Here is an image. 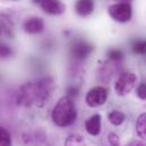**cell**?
<instances>
[{
  "mask_svg": "<svg viewBox=\"0 0 146 146\" xmlns=\"http://www.w3.org/2000/svg\"><path fill=\"white\" fill-rule=\"evenodd\" d=\"M54 83L50 77H43L21 86L17 93V103L22 107H43L50 99Z\"/></svg>",
  "mask_w": 146,
  "mask_h": 146,
  "instance_id": "obj_1",
  "label": "cell"
},
{
  "mask_svg": "<svg viewBox=\"0 0 146 146\" xmlns=\"http://www.w3.org/2000/svg\"><path fill=\"white\" fill-rule=\"evenodd\" d=\"M51 118L52 121L58 126V127H68L72 126L76 121L77 118V111L74 103L73 99L69 95L62 96L59 99L57 104L51 112Z\"/></svg>",
  "mask_w": 146,
  "mask_h": 146,
  "instance_id": "obj_2",
  "label": "cell"
},
{
  "mask_svg": "<svg viewBox=\"0 0 146 146\" xmlns=\"http://www.w3.org/2000/svg\"><path fill=\"white\" fill-rule=\"evenodd\" d=\"M136 82H137V77L135 74L129 73V72L122 73L118 77V79L114 84V90H115L117 94L120 96L128 95L135 87Z\"/></svg>",
  "mask_w": 146,
  "mask_h": 146,
  "instance_id": "obj_3",
  "label": "cell"
},
{
  "mask_svg": "<svg viewBox=\"0 0 146 146\" xmlns=\"http://www.w3.org/2000/svg\"><path fill=\"white\" fill-rule=\"evenodd\" d=\"M108 11L110 16L115 22H119V23L129 22L133 16V9L130 3H122V2L113 3L109 7Z\"/></svg>",
  "mask_w": 146,
  "mask_h": 146,
  "instance_id": "obj_4",
  "label": "cell"
},
{
  "mask_svg": "<svg viewBox=\"0 0 146 146\" xmlns=\"http://www.w3.org/2000/svg\"><path fill=\"white\" fill-rule=\"evenodd\" d=\"M107 100H108V91L103 86H95L91 88L85 96V102L91 108L103 106L107 102Z\"/></svg>",
  "mask_w": 146,
  "mask_h": 146,
  "instance_id": "obj_5",
  "label": "cell"
},
{
  "mask_svg": "<svg viewBox=\"0 0 146 146\" xmlns=\"http://www.w3.org/2000/svg\"><path fill=\"white\" fill-rule=\"evenodd\" d=\"M93 49L94 46L85 41H76L70 48V54L77 60H83L93 52Z\"/></svg>",
  "mask_w": 146,
  "mask_h": 146,
  "instance_id": "obj_6",
  "label": "cell"
},
{
  "mask_svg": "<svg viewBox=\"0 0 146 146\" xmlns=\"http://www.w3.org/2000/svg\"><path fill=\"white\" fill-rule=\"evenodd\" d=\"M41 8L49 15H61L66 10V6L60 0H42Z\"/></svg>",
  "mask_w": 146,
  "mask_h": 146,
  "instance_id": "obj_7",
  "label": "cell"
},
{
  "mask_svg": "<svg viewBox=\"0 0 146 146\" xmlns=\"http://www.w3.org/2000/svg\"><path fill=\"white\" fill-rule=\"evenodd\" d=\"M23 29L29 34H37L43 31L44 22L40 17L32 16V17H29L25 19V22L23 23Z\"/></svg>",
  "mask_w": 146,
  "mask_h": 146,
  "instance_id": "obj_8",
  "label": "cell"
},
{
  "mask_svg": "<svg viewBox=\"0 0 146 146\" xmlns=\"http://www.w3.org/2000/svg\"><path fill=\"white\" fill-rule=\"evenodd\" d=\"M85 129L91 136H99L101 133V115L94 114L90 117L85 122Z\"/></svg>",
  "mask_w": 146,
  "mask_h": 146,
  "instance_id": "obj_9",
  "label": "cell"
},
{
  "mask_svg": "<svg viewBox=\"0 0 146 146\" xmlns=\"http://www.w3.org/2000/svg\"><path fill=\"white\" fill-rule=\"evenodd\" d=\"M75 10L79 16L86 17L93 13L94 2H93V0H77V2L75 5Z\"/></svg>",
  "mask_w": 146,
  "mask_h": 146,
  "instance_id": "obj_10",
  "label": "cell"
},
{
  "mask_svg": "<svg viewBox=\"0 0 146 146\" xmlns=\"http://www.w3.org/2000/svg\"><path fill=\"white\" fill-rule=\"evenodd\" d=\"M136 133L143 139L146 141V112L141 113L136 120Z\"/></svg>",
  "mask_w": 146,
  "mask_h": 146,
  "instance_id": "obj_11",
  "label": "cell"
},
{
  "mask_svg": "<svg viewBox=\"0 0 146 146\" xmlns=\"http://www.w3.org/2000/svg\"><path fill=\"white\" fill-rule=\"evenodd\" d=\"M65 146H87V143L82 135L72 134L66 138Z\"/></svg>",
  "mask_w": 146,
  "mask_h": 146,
  "instance_id": "obj_12",
  "label": "cell"
},
{
  "mask_svg": "<svg viewBox=\"0 0 146 146\" xmlns=\"http://www.w3.org/2000/svg\"><path fill=\"white\" fill-rule=\"evenodd\" d=\"M108 118H109L110 122L114 126H120L125 121V114L121 111H117V110L111 111L108 114Z\"/></svg>",
  "mask_w": 146,
  "mask_h": 146,
  "instance_id": "obj_13",
  "label": "cell"
},
{
  "mask_svg": "<svg viewBox=\"0 0 146 146\" xmlns=\"http://www.w3.org/2000/svg\"><path fill=\"white\" fill-rule=\"evenodd\" d=\"M133 51L137 54H146V40L135 41L131 46Z\"/></svg>",
  "mask_w": 146,
  "mask_h": 146,
  "instance_id": "obj_14",
  "label": "cell"
},
{
  "mask_svg": "<svg viewBox=\"0 0 146 146\" xmlns=\"http://www.w3.org/2000/svg\"><path fill=\"white\" fill-rule=\"evenodd\" d=\"M0 146H11V137L2 127H0Z\"/></svg>",
  "mask_w": 146,
  "mask_h": 146,
  "instance_id": "obj_15",
  "label": "cell"
},
{
  "mask_svg": "<svg viewBox=\"0 0 146 146\" xmlns=\"http://www.w3.org/2000/svg\"><path fill=\"white\" fill-rule=\"evenodd\" d=\"M108 57H109V59H111L112 61H120L122 59L123 54L118 49H111V50H109V52H108Z\"/></svg>",
  "mask_w": 146,
  "mask_h": 146,
  "instance_id": "obj_16",
  "label": "cell"
},
{
  "mask_svg": "<svg viewBox=\"0 0 146 146\" xmlns=\"http://www.w3.org/2000/svg\"><path fill=\"white\" fill-rule=\"evenodd\" d=\"M11 53H13V51H11L10 46L0 43V58H8L11 56Z\"/></svg>",
  "mask_w": 146,
  "mask_h": 146,
  "instance_id": "obj_17",
  "label": "cell"
},
{
  "mask_svg": "<svg viewBox=\"0 0 146 146\" xmlns=\"http://www.w3.org/2000/svg\"><path fill=\"white\" fill-rule=\"evenodd\" d=\"M108 142L111 146H120V138L115 133H110L108 135Z\"/></svg>",
  "mask_w": 146,
  "mask_h": 146,
  "instance_id": "obj_18",
  "label": "cell"
},
{
  "mask_svg": "<svg viewBox=\"0 0 146 146\" xmlns=\"http://www.w3.org/2000/svg\"><path fill=\"white\" fill-rule=\"evenodd\" d=\"M136 93H137V96L141 99V100H146V84L145 83H141L136 90Z\"/></svg>",
  "mask_w": 146,
  "mask_h": 146,
  "instance_id": "obj_19",
  "label": "cell"
},
{
  "mask_svg": "<svg viewBox=\"0 0 146 146\" xmlns=\"http://www.w3.org/2000/svg\"><path fill=\"white\" fill-rule=\"evenodd\" d=\"M126 146H146L145 141H133L131 143L127 144Z\"/></svg>",
  "mask_w": 146,
  "mask_h": 146,
  "instance_id": "obj_20",
  "label": "cell"
},
{
  "mask_svg": "<svg viewBox=\"0 0 146 146\" xmlns=\"http://www.w3.org/2000/svg\"><path fill=\"white\" fill-rule=\"evenodd\" d=\"M130 1L133 0H119V2H122V3H130Z\"/></svg>",
  "mask_w": 146,
  "mask_h": 146,
  "instance_id": "obj_21",
  "label": "cell"
},
{
  "mask_svg": "<svg viewBox=\"0 0 146 146\" xmlns=\"http://www.w3.org/2000/svg\"><path fill=\"white\" fill-rule=\"evenodd\" d=\"M3 32V29H2V24H0V34Z\"/></svg>",
  "mask_w": 146,
  "mask_h": 146,
  "instance_id": "obj_22",
  "label": "cell"
},
{
  "mask_svg": "<svg viewBox=\"0 0 146 146\" xmlns=\"http://www.w3.org/2000/svg\"><path fill=\"white\" fill-rule=\"evenodd\" d=\"M35 1H40V2H41V1H42V0H35Z\"/></svg>",
  "mask_w": 146,
  "mask_h": 146,
  "instance_id": "obj_23",
  "label": "cell"
}]
</instances>
